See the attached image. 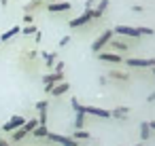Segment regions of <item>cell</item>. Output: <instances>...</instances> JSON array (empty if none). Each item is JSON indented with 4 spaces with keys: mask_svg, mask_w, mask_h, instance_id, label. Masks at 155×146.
Here are the masks:
<instances>
[{
    "mask_svg": "<svg viewBox=\"0 0 155 146\" xmlns=\"http://www.w3.org/2000/svg\"><path fill=\"white\" fill-rule=\"evenodd\" d=\"M0 146H9V142L7 140H0Z\"/></svg>",
    "mask_w": 155,
    "mask_h": 146,
    "instance_id": "34",
    "label": "cell"
},
{
    "mask_svg": "<svg viewBox=\"0 0 155 146\" xmlns=\"http://www.w3.org/2000/svg\"><path fill=\"white\" fill-rule=\"evenodd\" d=\"M64 81V72H51V74H45L43 76V85H45V91L51 93V89Z\"/></svg>",
    "mask_w": 155,
    "mask_h": 146,
    "instance_id": "2",
    "label": "cell"
},
{
    "mask_svg": "<svg viewBox=\"0 0 155 146\" xmlns=\"http://www.w3.org/2000/svg\"><path fill=\"white\" fill-rule=\"evenodd\" d=\"M125 66L130 68H153L155 66V57H149V59H142V57H130V59H123Z\"/></svg>",
    "mask_w": 155,
    "mask_h": 146,
    "instance_id": "4",
    "label": "cell"
},
{
    "mask_svg": "<svg viewBox=\"0 0 155 146\" xmlns=\"http://www.w3.org/2000/svg\"><path fill=\"white\" fill-rule=\"evenodd\" d=\"M38 2H47V5H51V2H55V0H38Z\"/></svg>",
    "mask_w": 155,
    "mask_h": 146,
    "instance_id": "35",
    "label": "cell"
},
{
    "mask_svg": "<svg viewBox=\"0 0 155 146\" xmlns=\"http://www.w3.org/2000/svg\"><path fill=\"white\" fill-rule=\"evenodd\" d=\"M36 127H38V119H30V121H26V123L21 125V129H24L26 133H32Z\"/></svg>",
    "mask_w": 155,
    "mask_h": 146,
    "instance_id": "16",
    "label": "cell"
},
{
    "mask_svg": "<svg viewBox=\"0 0 155 146\" xmlns=\"http://www.w3.org/2000/svg\"><path fill=\"white\" fill-rule=\"evenodd\" d=\"M26 135H28V133H26V131H24L21 127H19L17 131H13V140H15V142H19V140H24Z\"/></svg>",
    "mask_w": 155,
    "mask_h": 146,
    "instance_id": "25",
    "label": "cell"
},
{
    "mask_svg": "<svg viewBox=\"0 0 155 146\" xmlns=\"http://www.w3.org/2000/svg\"><path fill=\"white\" fill-rule=\"evenodd\" d=\"M153 76H155V66H153Z\"/></svg>",
    "mask_w": 155,
    "mask_h": 146,
    "instance_id": "37",
    "label": "cell"
},
{
    "mask_svg": "<svg viewBox=\"0 0 155 146\" xmlns=\"http://www.w3.org/2000/svg\"><path fill=\"white\" fill-rule=\"evenodd\" d=\"M149 135H151V127H149V123H142L140 125V140L144 142V140H149Z\"/></svg>",
    "mask_w": 155,
    "mask_h": 146,
    "instance_id": "18",
    "label": "cell"
},
{
    "mask_svg": "<svg viewBox=\"0 0 155 146\" xmlns=\"http://www.w3.org/2000/svg\"><path fill=\"white\" fill-rule=\"evenodd\" d=\"M96 7V0H85V11H94Z\"/></svg>",
    "mask_w": 155,
    "mask_h": 146,
    "instance_id": "27",
    "label": "cell"
},
{
    "mask_svg": "<svg viewBox=\"0 0 155 146\" xmlns=\"http://www.w3.org/2000/svg\"><path fill=\"white\" fill-rule=\"evenodd\" d=\"M47 138H49L51 142L60 144V146H81L77 140H72V138H68V135H62V133H47Z\"/></svg>",
    "mask_w": 155,
    "mask_h": 146,
    "instance_id": "5",
    "label": "cell"
},
{
    "mask_svg": "<svg viewBox=\"0 0 155 146\" xmlns=\"http://www.w3.org/2000/svg\"><path fill=\"white\" fill-rule=\"evenodd\" d=\"M138 30V36H151L153 34V28H147V26H136Z\"/></svg>",
    "mask_w": 155,
    "mask_h": 146,
    "instance_id": "22",
    "label": "cell"
},
{
    "mask_svg": "<svg viewBox=\"0 0 155 146\" xmlns=\"http://www.w3.org/2000/svg\"><path fill=\"white\" fill-rule=\"evenodd\" d=\"M66 91H70V83H68V81H62V83H58V85L51 89V95L58 97V95H64Z\"/></svg>",
    "mask_w": 155,
    "mask_h": 146,
    "instance_id": "11",
    "label": "cell"
},
{
    "mask_svg": "<svg viewBox=\"0 0 155 146\" xmlns=\"http://www.w3.org/2000/svg\"><path fill=\"white\" fill-rule=\"evenodd\" d=\"M149 127H151V131H155V121H151V123H149Z\"/></svg>",
    "mask_w": 155,
    "mask_h": 146,
    "instance_id": "33",
    "label": "cell"
},
{
    "mask_svg": "<svg viewBox=\"0 0 155 146\" xmlns=\"http://www.w3.org/2000/svg\"><path fill=\"white\" fill-rule=\"evenodd\" d=\"M21 32H24L26 36H32V34H36V32H38V28H36L34 24H30V26H24V28H21Z\"/></svg>",
    "mask_w": 155,
    "mask_h": 146,
    "instance_id": "21",
    "label": "cell"
},
{
    "mask_svg": "<svg viewBox=\"0 0 155 146\" xmlns=\"http://www.w3.org/2000/svg\"><path fill=\"white\" fill-rule=\"evenodd\" d=\"M136 146H142V142H140V144H136Z\"/></svg>",
    "mask_w": 155,
    "mask_h": 146,
    "instance_id": "38",
    "label": "cell"
},
{
    "mask_svg": "<svg viewBox=\"0 0 155 146\" xmlns=\"http://www.w3.org/2000/svg\"><path fill=\"white\" fill-rule=\"evenodd\" d=\"M98 83H100V85H102V87H104V85H106V83H108V81H106V76H100V81H98Z\"/></svg>",
    "mask_w": 155,
    "mask_h": 146,
    "instance_id": "31",
    "label": "cell"
},
{
    "mask_svg": "<svg viewBox=\"0 0 155 146\" xmlns=\"http://www.w3.org/2000/svg\"><path fill=\"white\" fill-rule=\"evenodd\" d=\"M7 2H9V0H0V5H2V7H7Z\"/></svg>",
    "mask_w": 155,
    "mask_h": 146,
    "instance_id": "36",
    "label": "cell"
},
{
    "mask_svg": "<svg viewBox=\"0 0 155 146\" xmlns=\"http://www.w3.org/2000/svg\"><path fill=\"white\" fill-rule=\"evenodd\" d=\"M91 19H94L91 11H83L79 17H74V19L70 21V28H81V26H87V24H91Z\"/></svg>",
    "mask_w": 155,
    "mask_h": 146,
    "instance_id": "6",
    "label": "cell"
},
{
    "mask_svg": "<svg viewBox=\"0 0 155 146\" xmlns=\"http://www.w3.org/2000/svg\"><path fill=\"white\" fill-rule=\"evenodd\" d=\"M24 21L30 26V24H32V15H30V13H26V15H24Z\"/></svg>",
    "mask_w": 155,
    "mask_h": 146,
    "instance_id": "29",
    "label": "cell"
},
{
    "mask_svg": "<svg viewBox=\"0 0 155 146\" xmlns=\"http://www.w3.org/2000/svg\"><path fill=\"white\" fill-rule=\"evenodd\" d=\"M24 123H26V119H24V116L13 114V116H11V119H9V121L2 125V131H5V133H13V131H17V129H19Z\"/></svg>",
    "mask_w": 155,
    "mask_h": 146,
    "instance_id": "3",
    "label": "cell"
},
{
    "mask_svg": "<svg viewBox=\"0 0 155 146\" xmlns=\"http://www.w3.org/2000/svg\"><path fill=\"white\" fill-rule=\"evenodd\" d=\"M132 11H134V13H142V7H138V5H136V7H132Z\"/></svg>",
    "mask_w": 155,
    "mask_h": 146,
    "instance_id": "30",
    "label": "cell"
},
{
    "mask_svg": "<svg viewBox=\"0 0 155 146\" xmlns=\"http://www.w3.org/2000/svg\"><path fill=\"white\" fill-rule=\"evenodd\" d=\"M55 72H64V62H55Z\"/></svg>",
    "mask_w": 155,
    "mask_h": 146,
    "instance_id": "28",
    "label": "cell"
},
{
    "mask_svg": "<svg viewBox=\"0 0 155 146\" xmlns=\"http://www.w3.org/2000/svg\"><path fill=\"white\" fill-rule=\"evenodd\" d=\"M85 127V112H74V131Z\"/></svg>",
    "mask_w": 155,
    "mask_h": 146,
    "instance_id": "15",
    "label": "cell"
},
{
    "mask_svg": "<svg viewBox=\"0 0 155 146\" xmlns=\"http://www.w3.org/2000/svg\"><path fill=\"white\" fill-rule=\"evenodd\" d=\"M113 34H115L113 30H104V32H102V34L91 43V51H94V53H100V51H102V49L113 40Z\"/></svg>",
    "mask_w": 155,
    "mask_h": 146,
    "instance_id": "1",
    "label": "cell"
},
{
    "mask_svg": "<svg viewBox=\"0 0 155 146\" xmlns=\"http://www.w3.org/2000/svg\"><path fill=\"white\" fill-rule=\"evenodd\" d=\"M43 57H45V64L51 68V66H55V59H58V53H49V51H43L41 53Z\"/></svg>",
    "mask_w": 155,
    "mask_h": 146,
    "instance_id": "17",
    "label": "cell"
},
{
    "mask_svg": "<svg viewBox=\"0 0 155 146\" xmlns=\"http://www.w3.org/2000/svg\"><path fill=\"white\" fill-rule=\"evenodd\" d=\"M110 116H115V119H127V108L125 106H117L115 110H110Z\"/></svg>",
    "mask_w": 155,
    "mask_h": 146,
    "instance_id": "14",
    "label": "cell"
},
{
    "mask_svg": "<svg viewBox=\"0 0 155 146\" xmlns=\"http://www.w3.org/2000/svg\"><path fill=\"white\" fill-rule=\"evenodd\" d=\"M85 114L100 116V119H108L110 116V110H104V108H98V106H85Z\"/></svg>",
    "mask_w": 155,
    "mask_h": 146,
    "instance_id": "9",
    "label": "cell"
},
{
    "mask_svg": "<svg viewBox=\"0 0 155 146\" xmlns=\"http://www.w3.org/2000/svg\"><path fill=\"white\" fill-rule=\"evenodd\" d=\"M0 45H2V43H0Z\"/></svg>",
    "mask_w": 155,
    "mask_h": 146,
    "instance_id": "39",
    "label": "cell"
},
{
    "mask_svg": "<svg viewBox=\"0 0 155 146\" xmlns=\"http://www.w3.org/2000/svg\"><path fill=\"white\" fill-rule=\"evenodd\" d=\"M72 140H77V142H79V140H89V133H87L85 129H77L74 135H72Z\"/></svg>",
    "mask_w": 155,
    "mask_h": 146,
    "instance_id": "20",
    "label": "cell"
},
{
    "mask_svg": "<svg viewBox=\"0 0 155 146\" xmlns=\"http://www.w3.org/2000/svg\"><path fill=\"white\" fill-rule=\"evenodd\" d=\"M98 57H100V62H106V64H121V62H123L121 55H117V53H108V51H100Z\"/></svg>",
    "mask_w": 155,
    "mask_h": 146,
    "instance_id": "7",
    "label": "cell"
},
{
    "mask_svg": "<svg viewBox=\"0 0 155 146\" xmlns=\"http://www.w3.org/2000/svg\"><path fill=\"white\" fill-rule=\"evenodd\" d=\"M106 9H108V0H100V2H98V5L94 7V11H91V15H94V19H98V17H102Z\"/></svg>",
    "mask_w": 155,
    "mask_h": 146,
    "instance_id": "12",
    "label": "cell"
},
{
    "mask_svg": "<svg viewBox=\"0 0 155 146\" xmlns=\"http://www.w3.org/2000/svg\"><path fill=\"white\" fill-rule=\"evenodd\" d=\"M108 45H113V47H115L117 51H125V49H127V45H125L123 40H115V38H113V40H110Z\"/></svg>",
    "mask_w": 155,
    "mask_h": 146,
    "instance_id": "24",
    "label": "cell"
},
{
    "mask_svg": "<svg viewBox=\"0 0 155 146\" xmlns=\"http://www.w3.org/2000/svg\"><path fill=\"white\" fill-rule=\"evenodd\" d=\"M147 100H149V102H155V91H153V93H151V95H149Z\"/></svg>",
    "mask_w": 155,
    "mask_h": 146,
    "instance_id": "32",
    "label": "cell"
},
{
    "mask_svg": "<svg viewBox=\"0 0 155 146\" xmlns=\"http://www.w3.org/2000/svg\"><path fill=\"white\" fill-rule=\"evenodd\" d=\"M19 32H21V28H19V26H13V28H9V30H7L2 36H0V43H9V40H11L13 36H17Z\"/></svg>",
    "mask_w": 155,
    "mask_h": 146,
    "instance_id": "13",
    "label": "cell"
},
{
    "mask_svg": "<svg viewBox=\"0 0 155 146\" xmlns=\"http://www.w3.org/2000/svg\"><path fill=\"white\" fill-rule=\"evenodd\" d=\"M113 32L121 34V36H130V38H138V30L134 26H117Z\"/></svg>",
    "mask_w": 155,
    "mask_h": 146,
    "instance_id": "8",
    "label": "cell"
},
{
    "mask_svg": "<svg viewBox=\"0 0 155 146\" xmlns=\"http://www.w3.org/2000/svg\"><path fill=\"white\" fill-rule=\"evenodd\" d=\"M68 43H70V36H62V38H60V43H58V47L62 49V47H66Z\"/></svg>",
    "mask_w": 155,
    "mask_h": 146,
    "instance_id": "26",
    "label": "cell"
},
{
    "mask_svg": "<svg viewBox=\"0 0 155 146\" xmlns=\"http://www.w3.org/2000/svg\"><path fill=\"white\" fill-rule=\"evenodd\" d=\"M45 9H47L49 13H64V11L72 9V7H70V2H51V5H47Z\"/></svg>",
    "mask_w": 155,
    "mask_h": 146,
    "instance_id": "10",
    "label": "cell"
},
{
    "mask_svg": "<svg viewBox=\"0 0 155 146\" xmlns=\"http://www.w3.org/2000/svg\"><path fill=\"white\" fill-rule=\"evenodd\" d=\"M36 138H47V133H49V129H47V125H38L34 131H32Z\"/></svg>",
    "mask_w": 155,
    "mask_h": 146,
    "instance_id": "19",
    "label": "cell"
},
{
    "mask_svg": "<svg viewBox=\"0 0 155 146\" xmlns=\"http://www.w3.org/2000/svg\"><path fill=\"white\" fill-rule=\"evenodd\" d=\"M108 76H110V78H117V81H125V83H127V78H130L127 72H110Z\"/></svg>",
    "mask_w": 155,
    "mask_h": 146,
    "instance_id": "23",
    "label": "cell"
}]
</instances>
